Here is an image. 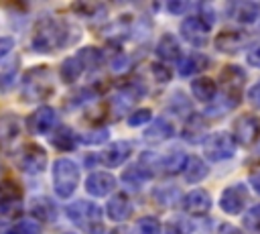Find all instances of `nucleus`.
<instances>
[{
    "instance_id": "obj_1",
    "label": "nucleus",
    "mask_w": 260,
    "mask_h": 234,
    "mask_svg": "<svg viewBox=\"0 0 260 234\" xmlns=\"http://www.w3.org/2000/svg\"><path fill=\"white\" fill-rule=\"evenodd\" d=\"M67 43H71L69 39V26L63 20L57 18H43L37 22L30 45L37 53H53L61 47H65Z\"/></svg>"
},
{
    "instance_id": "obj_2",
    "label": "nucleus",
    "mask_w": 260,
    "mask_h": 234,
    "mask_svg": "<svg viewBox=\"0 0 260 234\" xmlns=\"http://www.w3.org/2000/svg\"><path fill=\"white\" fill-rule=\"evenodd\" d=\"M55 83H53V73L47 65H37L30 67L24 77H22V100L24 102H41L53 96Z\"/></svg>"
},
{
    "instance_id": "obj_3",
    "label": "nucleus",
    "mask_w": 260,
    "mask_h": 234,
    "mask_svg": "<svg viewBox=\"0 0 260 234\" xmlns=\"http://www.w3.org/2000/svg\"><path fill=\"white\" fill-rule=\"evenodd\" d=\"M67 218L81 228L85 234H100L104 224H102V210L98 203L87 201V199H77L67 206Z\"/></svg>"
},
{
    "instance_id": "obj_4",
    "label": "nucleus",
    "mask_w": 260,
    "mask_h": 234,
    "mask_svg": "<svg viewBox=\"0 0 260 234\" xmlns=\"http://www.w3.org/2000/svg\"><path fill=\"white\" fill-rule=\"evenodd\" d=\"M79 167L69 159H57L53 165V189L59 197H69L77 189Z\"/></svg>"
},
{
    "instance_id": "obj_5",
    "label": "nucleus",
    "mask_w": 260,
    "mask_h": 234,
    "mask_svg": "<svg viewBox=\"0 0 260 234\" xmlns=\"http://www.w3.org/2000/svg\"><path fill=\"white\" fill-rule=\"evenodd\" d=\"M16 163L24 173L37 175L47 167V151L39 144H24L16 155Z\"/></svg>"
},
{
    "instance_id": "obj_6",
    "label": "nucleus",
    "mask_w": 260,
    "mask_h": 234,
    "mask_svg": "<svg viewBox=\"0 0 260 234\" xmlns=\"http://www.w3.org/2000/svg\"><path fill=\"white\" fill-rule=\"evenodd\" d=\"M22 134V120L14 112H4L0 116V151H8Z\"/></svg>"
},
{
    "instance_id": "obj_7",
    "label": "nucleus",
    "mask_w": 260,
    "mask_h": 234,
    "mask_svg": "<svg viewBox=\"0 0 260 234\" xmlns=\"http://www.w3.org/2000/svg\"><path fill=\"white\" fill-rule=\"evenodd\" d=\"M234 136L240 144L244 147H252L258 138H260V122L256 116L252 114H244L240 118H236L234 122Z\"/></svg>"
},
{
    "instance_id": "obj_8",
    "label": "nucleus",
    "mask_w": 260,
    "mask_h": 234,
    "mask_svg": "<svg viewBox=\"0 0 260 234\" xmlns=\"http://www.w3.org/2000/svg\"><path fill=\"white\" fill-rule=\"evenodd\" d=\"M203 151H205V157L209 161H223V159H228V157L234 155L236 144H234V138L230 134L217 132V134H213L211 138L205 140Z\"/></svg>"
},
{
    "instance_id": "obj_9",
    "label": "nucleus",
    "mask_w": 260,
    "mask_h": 234,
    "mask_svg": "<svg viewBox=\"0 0 260 234\" xmlns=\"http://www.w3.org/2000/svg\"><path fill=\"white\" fill-rule=\"evenodd\" d=\"M57 122V112L51 106H41L37 108L28 118H26V128L32 134H47L49 130H53Z\"/></svg>"
},
{
    "instance_id": "obj_10",
    "label": "nucleus",
    "mask_w": 260,
    "mask_h": 234,
    "mask_svg": "<svg viewBox=\"0 0 260 234\" xmlns=\"http://www.w3.org/2000/svg\"><path fill=\"white\" fill-rule=\"evenodd\" d=\"M207 33H209V26L203 22L201 16H189L183 20L181 24V35L185 41H189L191 45L195 47H201L207 43Z\"/></svg>"
},
{
    "instance_id": "obj_11",
    "label": "nucleus",
    "mask_w": 260,
    "mask_h": 234,
    "mask_svg": "<svg viewBox=\"0 0 260 234\" xmlns=\"http://www.w3.org/2000/svg\"><path fill=\"white\" fill-rule=\"evenodd\" d=\"M219 77H221V83L225 87V98H234V102H238L240 90H242L244 79H246L244 71L238 65H228V67L221 69V75Z\"/></svg>"
},
{
    "instance_id": "obj_12",
    "label": "nucleus",
    "mask_w": 260,
    "mask_h": 234,
    "mask_svg": "<svg viewBox=\"0 0 260 234\" xmlns=\"http://www.w3.org/2000/svg\"><path fill=\"white\" fill-rule=\"evenodd\" d=\"M244 203H246V189H244V185H240V183L228 187V189L221 193V199H219L221 210H223L225 214H230V216L240 214L242 208H244Z\"/></svg>"
},
{
    "instance_id": "obj_13",
    "label": "nucleus",
    "mask_w": 260,
    "mask_h": 234,
    "mask_svg": "<svg viewBox=\"0 0 260 234\" xmlns=\"http://www.w3.org/2000/svg\"><path fill=\"white\" fill-rule=\"evenodd\" d=\"M114 187H116V179H114V175H110V173H106V171H95V173H91V175L85 179V189H87V193L98 195V197L112 193Z\"/></svg>"
},
{
    "instance_id": "obj_14",
    "label": "nucleus",
    "mask_w": 260,
    "mask_h": 234,
    "mask_svg": "<svg viewBox=\"0 0 260 234\" xmlns=\"http://www.w3.org/2000/svg\"><path fill=\"white\" fill-rule=\"evenodd\" d=\"M246 41H248V37H246L244 33H240V31H221V33L215 37L213 45H215L217 51L232 55V53H238V51L244 47Z\"/></svg>"
},
{
    "instance_id": "obj_15",
    "label": "nucleus",
    "mask_w": 260,
    "mask_h": 234,
    "mask_svg": "<svg viewBox=\"0 0 260 234\" xmlns=\"http://www.w3.org/2000/svg\"><path fill=\"white\" fill-rule=\"evenodd\" d=\"M130 153H132V147H130L128 142H124V140H118V142H114L112 147H108L104 153L95 155V159L102 161V163L108 165V167H118V165H122V163L130 157Z\"/></svg>"
},
{
    "instance_id": "obj_16",
    "label": "nucleus",
    "mask_w": 260,
    "mask_h": 234,
    "mask_svg": "<svg viewBox=\"0 0 260 234\" xmlns=\"http://www.w3.org/2000/svg\"><path fill=\"white\" fill-rule=\"evenodd\" d=\"M183 208L189 214L203 216V214H207L211 210V197L207 195L205 189H193L183 197Z\"/></svg>"
},
{
    "instance_id": "obj_17",
    "label": "nucleus",
    "mask_w": 260,
    "mask_h": 234,
    "mask_svg": "<svg viewBox=\"0 0 260 234\" xmlns=\"http://www.w3.org/2000/svg\"><path fill=\"white\" fill-rule=\"evenodd\" d=\"M230 16L238 22H244V24H250L256 20V16L260 14V6L256 2H234L230 8H228Z\"/></svg>"
},
{
    "instance_id": "obj_18",
    "label": "nucleus",
    "mask_w": 260,
    "mask_h": 234,
    "mask_svg": "<svg viewBox=\"0 0 260 234\" xmlns=\"http://www.w3.org/2000/svg\"><path fill=\"white\" fill-rule=\"evenodd\" d=\"M106 212H108L110 220H114V222H124V220L130 216V212H132L130 199H128L124 193H116V195L108 201Z\"/></svg>"
},
{
    "instance_id": "obj_19",
    "label": "nucleus",
    "mask_w": 260,
    "mask_h": 234,
    "mask_svg": "<svg viewBox=\"0 0 260 234\" xmlns=\"http://www.w3.org/2000/svg\"><path fill=\"white\" fill-rule=\"evenodd\" d=\"M173 134H175V128H173V124H171L169 120H165V118L154 120V122L144 130V138H146L148 142H162V140L171 138Z\"/></svg>"
},
{
    "instance_id": "obj_20",
    "label": "nucleus",
    "mask_w": 260,
    "mask_h": 234,
    "mask_svg": "<svg viewBox=\"0 0 260 234\" xmlns=\"http://www.w3.org/2000/svg\"><path fill=\"white\" fill-rule=\"evenodd\" d=\"M79 136L69 128V126H59L53 134H51V144L57 151H73L77 147Z\"/></svg>"
},
{
    "instance_id": "obj_21",
    "label": "nucleus",
    "mask_w": 260,
    "mask_h": 234,
    "mask_svg": "<svg viewBox=\"0 0 260 234\" xmlns=\"http://www.w3.org/2000/svg\"><path fill=\"white\" fill-rule=\"evenodd\" d=\"M156 161H158V169H160L162 173L175 175V173H179V171L185 167L187 155H185L183 151H173V153H169V155H165V157H156Z\"/></svg>"
},
{
    "instance_id": "obj_22",
    "label": "nucleus",
    "mask_w": 260,
    "mask_h": 234,
    "mask_svg": "<svg viewBox=\"0 0 260 234\" xmlns=\"http://www.w3.org/2000/svg\"><path fill=\"white\" fill-rule=\"evenodd\" d=\"M30 214L41 222H53L57 218V208L49 197H37L30 203Z\"/></svg>"
},
{
    "instance_id": "obj_23",
    "label": "nucleus",
    "mask_w": 260,
    "mask_h": 234,
    "mask_svg": "<svg viewBox=\"0 0 260 234\" xmlns=\"http://www.w3.org/2000/svg\"><path fill=\"white\" fill-rule=\"evenodd\" d=\"M156 55H158L160 59H165V61H175V59H179V55H181L179 41H177L171 33L162 35L160 41H158V45H156Z\"/></svg>"
},
{
    "instance_id": "obj_24",
    "label": "nucleus",
    "mask_w": 260,
    "mask_h": 234,
    "mask_svg": "<svg viewBox=\"0 0 260 234\" xmlns=\"http://www.w3.org/2000/svg\"><path fill=\"white\" fill-rule=\"evenodd\" d=\"M215 90V81L209 77H197L191 81V92L199 102H213Z\"/></svg>"
},
{
    "instance_id": "obj_25",
    "label": "nucleus",
    "mask_w": 260,
    "mask_h": 234,
    "mask_svg": "<svg viewBox=\"0 0 260 234\" xmlns=\"http://www.w3.org/2000/svg\"><path fill=\"white\" fill-rule=\"evenodd\" d=\"M207 163H203L199 157H189L185 167H183V173H185V179L189 183H195V181H201L205 175H207Z\"/></svg>"
},
{
    "instance_id": "obj_26",
    "label": "nucleus",
    "mask_w": 260,
    "mask_h": 234,
    "mask_svg": "<svg viewBox=\"0 0 260 234\" xmlns=\"http://www.w3.org/2000/svg\"><path fill=\"white\" fill-rule=\"evenodd\" d=\"M209 59L203 57L201 53H193L189 57H185L181 63H179V73L181 75H191V73H197V71H203L207 67Z\"/></svg>"
},
{
    "instance_id": "obj_27",
    "label": "nucleus",
    "mask_w": 260,
    "mask_h": 234,
    "mask_svg": "<svg viewBox=\"0 0 260 234\" xmlns=\"http://www.w3.org/2000/svg\"><path fill=\"white\" fill-rule=\"evenodd\" d=\"M83 73V67H81V63L77 61V57L73 55V57H67L63 63H61V67H59V75H61V79L65 81V83H73V81H77V77Z\"/></svg>"
},
{
    "instance_id": "obj_28",
    "label": "nucleus",
    "mask_w": 260,
    "mask_h": 234,
    "mask_svg": "<svg viewBox=\"0 0 260 234\" xmlns=\"http://www.w3.org/2000/svg\"><path fill=\"white\" fill-rule=\"evenodd\" d=\"M75 57H77V61L81 63L83 71H85V69H95V67L102 63V51L95 49V47H83Z\"/></svg>"
},
{
    "instance_id": "obj_29",
    "label": "nucleus",
    "mask_w": 260,
    "mask_h": 234,
    "mask_svg": "<svg viewBox=\"0 0 260 234\" xmlns=\"http://www.w3.org/2000/svg\"><path fill=\"white\" fill-rule=\"evenodd\" d=\"M148 177H150V173H148L144 167H140V165H132L130 169H126V171L122 173L124 183L130 185V187H140Z\"/></svg>"
},
{
    "instance_id": "obj_30",
    "label": "nucleus",
    "mask_w": 260,
    "mask_h": 234,
    "mask_svg": "<svg viewBox=\"0 0 260 234\" xmlns=\"http://www.w3.org/2000/svg\"><path fill=\"white\" fill-rule=\"evenodd\" d=\"M18 57L4 69H0V94H6L12 90L14 81H16V73H18Z\"/></svg>"
},
{
    "instance_id": "obj_31",
    "label": "nucleus",
    "mask_w": 260,
    "mask_h": 234,
    "mask_svg": "<svg viewBox=\"0 0 260 234\" xmlns=\"http://www.w3.org/2000/svg\"><path fill=\"white\" fill-rule=\"evenodd\" d=\"M203 130H205L203 118H201L199 114H193V116L187 120L185 128H183V136H185L187 140H199L201 134H203Z\"/></svg>"
},
{
    "instance_id": "obj_32",
    "label": "nucleus",
    "mask_w": 260,
    "mask_h": 234,
    "mask_svg": "<svg viewBox=\"0 0 260 234\" xmlns=\"http://www.w3.org/2000/svg\"><path fill=\"white\" fill-rule=\"evenodd\" d=\"M12 199H22V189L14 181L6 179L0 183V201H12Z\"/></svg>"
},
{
    "instance_id": "obj_33",
    "label": "nucleus",
    "mask_w": 260,
    "mask_h": 234,
    "mask_svg": "<svg viewBox=\"0 0 260 234\" xmlns=\"http://www.w3.org/2000/svg\"><path fill=\"white\" fill-rule=\"evenodd\" d=\"M6 234H41V226L35 220H18L14 226L6 228Z\"/></svg>"
},
{
    "instance_id": "obj_34",
    "label": "nucleus",
    "mask_w": 260,
    "mask_h": 234,
    "mask_svg": "<svg viewBox=\"0 0 260 234\" xmlns=\"http://www.w3.org/2000/svg\"><path fill=\"white\" fill-rule=\"evenodd\" d=\"M244 226L248 230H260V203L252 206L246 214H244Z\"/></svg>"
},
{
    "instance_id": "obj_35",
    "label": "nucleus",
    "mask_w": 260,
    "mask_h": 234,
    "mask_svg": "<svg viewBox=\"0 0 260 234\" xmlns=\"http://www.w3.org/2000/svg\"><path fill=\"white\" fill-rule=\"evenodd\" d=\"M138 232L140 234H160V224L156 218H150V216L140 218L138 220Z\"/></svg>"
},
{
    "instance_id": "obj_36",
    "label": "nucleus",
    "mask_w": 260,
    "mask_h": 234,
    "mask_svg": "<svg viewBox=\"0 0 260 234\" xmlns=\"http://www.w3.org/2000/svg\"><path fill=\"white\" fill-rule=\"evenodd\" d=\"M150 118H152V112H150L148 108H142V110H136V112H132V114L128 116V124H130V126H142V124H146Z\"/></svg>"
},
{
    "instance_id": "obj_37",
    "label": "nucleus",
    "mask_w": 260,
    "mask_h": 234,
    "mask_svg": "<svg viewBox=\"0 0 260 234\" xmlns=\"http://www.w3.org/2000/svg\"><path fill=\"white\" fill-rule=\"evenodd\" d=\"M108 130H104V128H98V130H89L87 134H83L79 140L81 142H89V144H100V142H106L108 140Z\"/></svg>"
},
{
    "instance_id": "obj_38",
    "label": "nucleus",
    "mask_w": 260,
    "mask_h": 234,
    "mask_svg": "<svg viewBox=\"0 0 260 234\" xmlns=\"http://www.w3.org/2000/svg\"><path fill=\"white\" fill-rule=\"evenodd\" d=\"M150 71H152V75H154V79L158 83H167L171 79V71L165 65H160V63H152L150 65Z\"/></svg>"
},
{
    "instance_id": "obj_39",
    "label": "nucleus",
    "mask_w": 260,
    "mask_h": 234,
    "mask_svg": "<svg viewBox=\"0 0 260 234\" xmlns=\"http://www.w3.org/2000/svg\"><path fill=\"white\" fill-rule=\"evenodd\" d=\"M165 234H189V224H185L183 220H173L167 224Z\"/></svg>"
},
{
    "instance_id": "obj_40",
    "label": "nucleus",
    "mask_w": 260,
    "mask_h": 234,
    "mask_svg": "<svg viewBox=\"0 0 260 234\" xmlns=\"http://www.w3.org/2000/svg\"><path fill=\"white\" fill-rule=\"evenodd\" d=\"M248 179H250L252 187L260 193V161H258V163H254V165L250 167V171H248Z\"/></svg>"
},
{
    "instance_id": "obj_41",
    "label": "nucleus",
    "mask_w": 260,
    "mask_h": 234,
    "mask_svg": "<svg viewBox=\"0 0 260 234\" xmlns=\"http://www.w3.org/2000/svg\"><path fill=\"white\" fill-rule=\"evenodd\" d=\"M248 102H250L254 108L260 110V81L250 87V92H248Z\"/></svg>"
},
{
    "instance_id": "obj_42",
    "label": "nucleus",
    "mask_w": 260,
    "mask_h": 234,
    "mask_svg": "<svg viewBox=\"0 0 260 234\" xmlns=\"http://www.w3.org/2000/svg\"><path fill=\"white\" fill-rule=\"evenodd\" d=\"M14 49V39L12 37H0V59L6 57Z\"/></svg>"
},
{
    "instance_id": "obj_43",
    "label": "nucleus",
    "mask_w": 260,
    "mask_h": 234,
    "mask_svg": "<svg viewBox=\"0 0 260 234\" xmlns=\"http://www.w3.org/2000/svg\"><path fill=\"white\" fill-rule=\"evenodd\" d=\"M248 63L254 65V67H260V43L254 45V47L248 51Z\"/></svg>"
},
{
    "instance_id": "obj_44",
    "label": "nucleus",
    "mask_w": 260,
    "mask_h": 234,
    "mask_svg": "<svg viewBox=\"0 0 260 234\" xmlns=\"http://www.w3.org/2000/svg\"><path fill=\"white\" fill-rule=\"evenodd\" d=\"M169 8H171L173 12H183V10L187 8V4H183V2H179V4H177V2H169Z\"/></svg>"
},
{
    "instance_id": "obj_45",
    "label": "nucleus",
    "mask_w": 260,
    "mask_h": 234,
    "mask_svg": "<svg viewBox=\"0 0 260 234\" xmlns=\"http://www.w3.org/2000/svg\"><path fill=\"white\" fill-rule=\"evenodd\" d=\"M219 234H242V232H240L238 228H234V226H223Z\"/></svg>"
},
{
    "instance_id": "obj_46",
    "label": "nucleus",
    "mask_w": 260,
    "mask_h": 234,
    "mask_svg": "<svg viewBox=\"0 0 260 234\" xmlns=\"http://www.w3.org/2000/svg\"><path fill=\"white\" fill-rule=\"evenodd\" d=\"M0 234H6V226H0Z\"/></svg>"
}]
</instances>
